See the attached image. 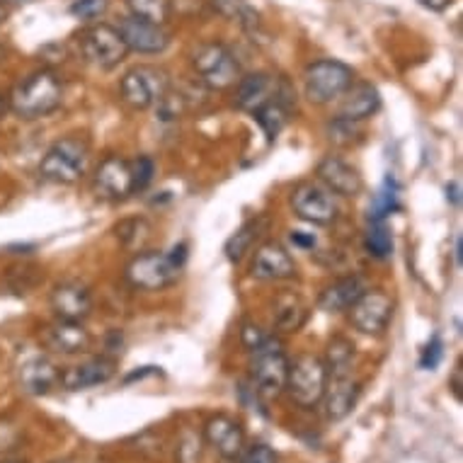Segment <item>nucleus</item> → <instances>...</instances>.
Instances as JSON below:
<instances>
[{
    "label": "nucleus",
    "instance_id": "1",
    "mask_svg": "<svg viewBox=\"0 0 463 463\" xmlns=\"http://www.w3.org/2000/svg\"><path fill=\"white\" fill-rule=\"evenodd\" d=\"M63 83L53 71L42 69L20 80L8 95V109L24 122L42 119L61 107Z\"/></svg>",
    "mask_w": 463,
    "mask_h": 463
},
{
    "label": "nucleus",
    "instance_id": "2",
    "mask_svg": "<svg viewBox=\"0 0 463 463\" xmlns=\"http://www.w3.org/2000/svg\"><path fill=\"white\" fill-rule=\"evenodd\" d=\"M90 165V146L80 137H66L53 141L49 151L42 156L39 175L46 183L73 184L88 173Z\"/></svg>",
    "mask_w": 463,
    "mask_h": 463
},
{
    "label": "nucleus",
    "instance_id": "3",
    "mask_svg": "<svg viewBox=\"0 0 463 463\" xmlns=\"http://www.w3.org/2000/svg\"><path fill=\"white\" fill-rule=\"evenodd\" d=\"M250 376L255 393L265 401H274L287 391L288 359L279 340L267 337L260 347L252 350Z\"/></svg>",
    "mask_w": 463,
    "mask_h": 463
},
{
    "label": "nucleus",
    "instance_id": "4",
    "mask_svg": "<svg viewBox=\"0 0 463 463\" xmlns=\"http://www.w3.org/2000/svg\"><path fill=\"white\" fill-rule=\"evenodd\" d=\"M352 83H354V71L335 59L311 63L304 73V92L313 105L337 102Z\"/></svg>",
    "mask_w": 463,
    "mask_h": 463
},
{
    "label": "nucleus",
    "instance_id": "5",
    "mask_svg": "<svg viewBox=\"0 0 463 463\" xmlns=\"http://www.w3.org/2000/svg\"><path fill=\"white\" fill-rule=\"evenodd\" d=\"M192 66L197 71L199 80L212 88V90H226L241 80V63L236 61V56L231 53L219 42H206L199 44L192 53Z\"/></svg>",
    "mask_w": 463,
    "mask_h": 463
},
{
    "label": "nucleus",
    "instance_id": "6",
    "mask_svg": "<svg viewBox=\"0 0 463 463\" xmlns=\"http://www.w3.org/2000/svg\"><path fill=\"white\" fill-rule=\"evenodd\" d=\"M327 366L316 354H298L294 362H288L287 391L301 408H316L323 401L327 386Z\"/></svg>",
    "mask_w": 463,
    "mask_h": 463
},
{
    "label": "nucleus",
    "instance_id": "7",
    "mask_svg": "<svg viewBox=\"0 0 463 463\" xmlns=\"http://www.w3.org/2000/svg\"><path fill=\"white\" fill-rule=\"evenodd\" d=\"M180 272H183V267L177 265L167 252L146 250L129 260L124 277L131 287L141 288V291H163L180 279Z\"/></svg>",
    "mask_w": 463,
    "mask_h": 463
},
{
    "label": "nucleus",
    "instance_id": "8",
    "mask_svg": "<svg viewBox=\"0 0 463 463\" xmlns=\"http://www.w3.org/2000/svg\"><path fill=\"white\" fill-rule=\"evenodd\" d=\"M78 49L85 61L99 71H112L127 59V44L122 34L112 24H92L80 32L78 37Z\"/></svg>",
    "mask_w": 463,
    "mask_h": 463
},
{
    "label": "nucleus",
    "instance_id": "9",
    "mask_svg": "<svg viewBox=\"0 0 463 463\" xmlns=\"http://www.w3.org/2000/svg\"><path fill=\"white\" fill-rule=\"evenodd\" d=\"M167 90H170V76L158 66H148V63L134 66L119 80L122 99L134 109H148L158 105Z\"/></svg>",
    "mask_w": 463,
    "mask_h": 463
},
{
    "label": "nucleus",
    "instance_id": "10",
    "mask_svg": "<svg viewBox=\"0 0 463 463\" xmlns=\"http://www.w3.org/2000/svg\"><path fill=\"white\" fill-rule=\"evenodd\" d=\"M291 209L297 213L298 219L306 221V223H316V226H327L337 219L340 213V206H337V199L326 184L313 183V180H306V183L297 184L294 192H291Z\"/></svg>",
    "mask_w": 463,
    "mask_h": 463
},
{
    "label": "nucleus",
    "instance_id": "11",
    "mask_svg": "<svg viewBox=\"0 0 463 463\" xmlns=\"http://www.w3.org/2000/svg\"><path fill=\"white\" fill-rule=\"evenodd\" d=\"M393 298L388 297L386 291L366 288L364 294L347 308L350 313V323L357 327L359 333L364 335H383L391 326L393 318Z\"/></svg>",
    "mask_w": 463,
    "mask_h": 463
},
{
    "label": "nucleus",
    "instance_id": "12",
    "mask_svg": "<svg viewBox=\"0 0 463 463\" xmlns=\"http://www.w3.org/2000/svg\"><path fill=\"white\" fill-rule=\"evenodd\" d=\"M92 192L105 202H122L134 194V175L129 160L119 156H107L92 175Z\"/></svg>",
    "mask_w": 463,
    "mask_h": 463
},
{
    "label": "nucleus",
    "instance_id": "13",
    "mask_svg": "<svg viewBox=\"0 0 463 463\" xmlns=\"http://www.w3.org/2000/svg\"><path fill=\"white\" fill-rule=\"evenodd\" d=\"M39 342L44 345L49 352L56 354H83L92 347V335L83 327V323L76 320H61L56 318L52 323L39 327Z\"/></svg>",
    "mask_w": 463,
    "mask_h": 463
},
{
    "label": "nucleus",
    "instance_id": "14",
    "mask_svg": "<svg viewBox=\"0 0 463 463\" xmlns=\"http://www.w3.org/2000/svg\"><path fill=\"white\" fill-rule=\"evenodd\" d=\"M287 88L284 80L269 73H250V76L241 78L236 83V92H233V105L243 112L255 114L262 105L272 102L274 98H279L281 90Z\"/></svg>",
    "mask_w": 463,
    "mask_h": 463
},
{
    "label": "nucleus",
    "instance_id": "15",
    "mask_svg": "<svg viewBox=\"0 0 463 463\" xmlns=\"http://www.w3.org/2000/svg\"><path fill=\"white\" fill-rule=\"evenodd\" d=\"M49 304H52V311L56 318L83 323L92 311V294L83 281L69 279L53 287Z\"/></svg>",
    "mask_w": 463,
    "mask_h": 463
},
{
    "label": "nucleus",
    "instance_id": "16",
    "mask_svg": "<svg viewBox=\"0 0 463 463\" xmlns=\"http://www.w3.org/2000/svg\"><path fill=\"white\" fill-rule=\"evenodd\" d=\"M124 44L137 53H163L170 46V32L163 24L146 23L138 17H127L119 27Z\"/></svg>",
    "mask_w": 463,
    "mask_h": 463
},
{
    "label": "nucleus",
    "instance_id": "17",
    "mask_svg": "<svg viewBox=\"0 0 463 463\" xmlns=\"http://www.w3.org/2000/svg\"><path fill=\"white\" fill-rule=\"evenodd\" d=\"M316 175H318L320 184H326L327 190L337 197H357L364 187V180L359 175L357 167H352L340 156H326L318 163Z\"/></svg>",
    "mask_w": 463,
    "mask_h": 463
},
{
    "label": "nucleus",
    "instance_id": "18",
    "mask_svg": "<svg viewBox=\"0 0 463 463\" xmlns=\"http://www.w3.org/2000/svg\"><path fill=\"white\" fill-rule=\"evenodd\" d=\"M362 388L352 373H330L327 376L326 393H323V402H326V415L333 422H340L354 411V405L359 401Z\"/></svg>",
    "mask_w": 463,
    "mask_h": 463
},
{
    "label": "nucleus",
    "instance_id": "19",
    "mask_svg": "<svg viewBox=\"0 0 463 463\" xmlns=\"http://www.w3.org/2000/svg\"><path fill=\"white\" fill-rule=\"evenodd\" d=\"M250 274L260 281H281L291 279L297 274V262L288 255V250L279 243L260 245L255 260L250 265Z\"/></svg>",
    "mask_w": 463,
    "mask_h": 463
},
{
    "label": "nucleus",
    "instance_id": "20",
    "mask_svg": "<svg viewBox=\"0 0 463 463\" xmlns=\"http://www.w3.org/2000/svg\"><path fill=\"white\" fill-rule=\"evenodd\" d=\"M114 373H117V359L102 354V357L88 359L83 364L69 366L61 373L59 383H63L66 391H85V388L102 386L107 381H112Z\"/></svg>",
    "mask_w": 463,
    "mask_h": 463
},
{
    "label": "nucleus",
    "instance_id": "21",
    "mask_svg": "<svg viewBox=\"0 0 463 463\" xmlns=\"http://www.w3.org/2000/svg\"><path fill=\"white\" fill-rule=\"evenodd\" d=\"M204 437L223 458H228V461L238 458L241 451L245 449L243 427H241L238 420L228 418V415H216V418L209 420L204 427Z\"/></svg>",
    "mask_w": 463,
    "mask_h": 463
},
{
    "label": "nucleus",
    "instance_id": "22",
    "mask_svg": "<svg viewBox=\"0 0 463 463\" xmlns=\"http://www.w3.org/2000/svg\"><path fill=\"white\" fill-rule=\"evenodd\" d=\"M381 107L379 90L369 83H352L347 92L342 95V102L337 107V117L335 119H345V122H362L376 114Z\"/></svg>",
    "mask_w": 463,
    "mask_h": 463
},
{
    "label": "nucleus",
    "instance_id": "23",
    "mask_svg": "<svg viewBox=\"0 0 463 463\" xmlns=\"http://www.w3.org/2000/svg\"><path fill=\"white\" fill-rule=\"evenodd\" d=\"M17 379H20V388H23L24 393L46 395L56 383H59L61 372H59L49 359L37 354V357L24 359L23 366H20V372H17Z\"/></svg>",
    "mask_w": 463,
    "mask_h": 463
},
{
    "label": "nucleus",
    "instance_id": "24",
    "mask_svg": "<svg viewBox=\"0 0 463 463\" xmlns=\"http://www.w3.org/2000/svg\"><path fill=\"white\" fill-rule=\"evenodd\" d=\"M364 291L366 287L364 281H362V277H357V274H347V277L335 279L333 284H327V287L320 291L318 306L327 313H342L347 311Z\"/></svg>",
    "mask_w": 463,
    "mask_h": 463
},
{
    "label": "nucleus",
    "instance_id": "25",
    "mask_svg": "<svg viewBox=\"0 0 463 463\" xmlns=\"http://www.w3.org/2000/svg\"><path fill=\"white\" fill-rule=\"evenodd\" d=\"M267 231V219L265 216H255V219L245 221L243 226L238 228L233 236L228 238L226 243V258L231 262H243L245 255L255 248L260 238L265 236Z\"/></svg>",
    "mask_w": 463,
    "mask_h": 463
},
{
    "label": "nucleus",
    "instance_id": "26",
    "mask_svg": "<svg viewBox=\"0 0 463 463\" xmlns=\"http://www.w3.org/2000/svg\"><path fill=\"white\" fill-rule=\"evenodd\" d=\"M308 318V308L298 297H281L274 308V327L279 333H298Z\"/></svg>",
    "mask_w": 463,
    "mask_h": 463
},
{
    "label": "nucleus",
    "instance_id": "27",
    "mask_svg": "<svg viewBox=\"0 0 463 463\" xmlns=\"http://www.w3.org/2000/svg\"><path fill=\"white\" fill-rule=\"evenodd\" d=\"M255 119L267 134V138H277L279 131L288 124V107H287V88L281 90L279 98H274L272 102H267L255 112Z\"/></svg>",
    "mask_w": 463,
    "mask_h": 463
},
{
    "label": "nucleus",
    "instance_id": "28",
    "mask_svg": "<svg viewBox=\"0 0 463 463\" xmlns=\"http://www.w3.org/2000/svg\"><path fill=\"white\" fill-rule=\"evenodd\" d=\"M216 5H219V10L223 15L231 17V20H236L248 34L260 37V32H262V20H260L258 13H255L245 0H216Z\"/></svg>",
    "mask_w": 463,
    "mask_h": 463
},
{
    "label": "nucleus",
    "instance_id": "29",
    "mask_svg": "<svg viewBox=\"0 0 463 463\" xmlns=\"http://www.w3.org/2000/svg\"><path fill=\"white\" fill-rule=\"evenodd\" d=\"M131 17L146 20V23L165 24L173 13V3L170 0H127Z\"/></svg>",
    "mask_w": 463,
    "mask_h": 463
},
{
    "label": "nucleus",
    "instance_id": "30",
    "mask_svg": "<svg viewBox=\"0 0 463 463\" xmlns=\"http://www.w3.org/2000/svg\"><path fill=\"white\" fill-rule=\"evenodd\" d=\"M354 359V345L347 337H333L327 342V373H350Z\"/></svg>",
    "mask_w": 463,
    "mask_h": 463
},
{
    "label": "nucleus",
    "instance_id": "31",
    "mask_svg": "<svg viewBox=\"0 0 463 463\" xmlns=\"http://www.w3.org/2000/svg\"><path fill=\"white\" fill-rule=\"evenodd\" d=\"M364 245L366 252L376 260H386L393 252V236H391V231L383 221H372V226L366 231Z\"/></svg>",
    "mask_w": 463,
    "mask_h": 463
},
{
    "label": "nucleus",
    "instance_id": "32",
    "mask_svg": "<svg viewBox=\"0 0 463 463\" xmlns=\"http://www.w3.org/2000/svg\"><path fill=\"white\" fill-rule=\"evenodd\" d=\"M117 238H119L122 245H127V248H141V245L151 238V226H148L144 219L122 221V223L117 226Z\"/></svg>",
    "mask_w": 463,
    "mask_h": 463
},
{
    "label": "nucleus",
    "instance_id": "33",
    "mask_svg": "<svg viewBox=\"0 0 463 463\" xmlns=\"http://www.w3.org/2000/svg\"><path fill=\"white\" fill-rule=\"evenodd\" d=\"M398 209V194H395V187L391 184V180L383 183L379 192H376V197H373V204L369 209V219L372 221H383L386 216Z\"/></svg>",
    "mask_w": 463,
    "mask_h": 463
},
{
    "label": "nucleus",
    "instance_id": "34",
    "mask_svg": "<svg viewBox=\"0 0 463 463\" xmlns=\"http://www.w3.org/2000/svg\"><path fill=\"white\" fill-rule=\"evenodd\" d=\"M131 175H134V192H144L156 175L153 160L148 156H138L137 160H131Z\"/></svg>",
    "mask_w": 463,
    "mask_h": 463
},
{
    "label": "nucleus",
    "instance_id": "35",
    "mask_svg": "<svg viewBox=\"0 0 463 463\" xmlns=\"http://www.w3.org/2000/svg\"><path fill=\"white\" fill-rule=\"evenodd\" d=\"M177 458L180 463H199L202 458V437L194 432H184L180 447H177Z\"/></svg>",
    "mask_w": 463,
    "mask_h": 463
},
{
    "label": "nucleus",
    "instance_id": "36",
    "mask_svg": "<svg viewBox=\"0 0 463 463\" xmlns=\"http://www.w3.org/2000/svg\"><path fill=\"white\" fill-rule=\"evenodd\" d=\"M107 0H76L71 5V13L78 17V20H85V23H92L98 17L105 15Z\"/></svg>",
    "mask_w": 463,
    "mask_h": 463
},
{
    "label": "nucleus",
    "instance_id": "37",
    "mask_svg": "<svg viewBox=\"0 0 463 463\" xmlns=\"http://www.w3.org/2000/svg\"><path fill=\"white\" fill-rule=\"evenodd\" d=\"M20 447V430L17 425L8 422V420H0V456L13 454Z\"/></svg>",
    "mask_w": 463,
    "mask_h": 463
},
{
    "label": "nucleus",
    "instance_id": "38",
    "mask_svg": "<svg viewBox=\"0 0 463 463\" xmlns=\"http://www.w3.org/2000/svg\"><path fill=\"white\" fill-rule=\"evenodd\" d=\"M238 463H277V454L267 444H252L241 451Z\"/></svg>",
    "mask_w": 463,
    "mask_h": 463
},
{
    "label": "nucleus",
    "instance_id": "39",
    "mask_svg": "<svg viewBox=\"0 0 463 463\" xmlns=\"http://www.w3.org/2000/svg\"><path fill=\"white\" fill-rule=\"evenodd\" d=\"M441 357H444V345L441 340L434 335L432 340L427 342V347L422 350V357H420V366L422 369H434V366H439Z\"/></svg>",
    "mask_w": 463,
    "mask_h": 463
},
{
    "label": "nucleus",
    "instance_id": "40",
    "mask_svg": "<svg viewBox=\"0 0 463 463\" xmlns=\"http://www.w3.org/2000/svg\"><path fill=\"white\" fill-rule=\"evenodd\" d=\"M265 340H267V335L262 333L258 326H245L243 327V342H245V347H248L250 352L255 350V347H260V345H262Z\"/></svg>",
    "mask_w": 463,
    "mask_h": 463
},
{
    "label": "nucleus",
    "instance_id": "41",
    "mask_svg": "<svg viewBox=\"0 0 463 463\" xmlns=\"http://www.w3.org/2000/svg\"><path fill=\"white\" fill-rule=\"evenodd\" d=\"M291 241L301 248H313L316 245V236L313 233H306V231H291Z\"/></svg>",
    "mask_w": 463,
    "mask_h": 463
},
{
    "label": "nucleus",
    "instance_id": "42",
    "mask_svg": "<svg viewBox=\"0 0 463 463\" xmlns=\"http://www.w3.org/2000/svg\"><path fill=\"white\" fill-rule=\"evenodd\" d=\"M451 3H454V0H422V5H427L430 10H437V13L447 10Z\"/></svg>",
    "mask_w": 463,
    "mask_h": 463
},
{
    "label": "nucleus",
    "instance_id": "43",
    "mask_svg": "<svg viewBox=\"0 0 463 463\" xmlns=\"http://www.w3.org/2000/svg\"><path fill=\"white\" fill-rule=\"evenodd\" d=\"M5 109H8V98H5V95H0V119H3Z\"/></svg>",
    "mask_w": 463,
    "mask_h": 463
},
{
    "label": "nucleus",
    "instance_id": "44",
    "mask_svg": "<svg viewBox=\"0 0 463 463\" xmlns=\"http://www.w3.org/2000/svg\"><path fill=\"white\" fill-rule=\"evenodd\" d=\"M5 17H8V10H5V5H3V0H0V24L5 23Z\"/></svg>",
    "mask_w": 463,
    "mask_h": 463
},
{
    "label": "nucleus",
    "instance_id": "45",
    "mask_svg": "<svg viewBox=\"0 0 463 463\" xmlns=\"http://www.w3.org/2000/svg\"><path fill=\"white\" fill-rule=\"evenodd\" d=\"M3 3H10V5H27L32 0H3Z\"/></svg>",
    "mask_w": 463,
    "mask_h": 463
},
{
    "label": "nucleus",
    "instance_id": "46",
    "mask_svg": "<svg viewBox=\"0 0 463 463\" xmlns=\"http://www.w3.org/2000/svg\"><path fill=\"white\" fill-rule=\"evenodd\" d=\"M3 56H5V49H3V44H0V61H3Z\"/></svg>",
    "mask_w": 463,
    "mask_h": 463
},
{
    "label": "nucleus",
    "instance_id": "47",
    "mask_svg": "<svg viewBox=\"0 0 463 463\" xmlns=\"http://www.w3.org/2000/svg\"><path fill=\"white\" fill-rule=\"evenodd\" d=\"M0 463H23V461H0Z\"/></svg>",
    "mask_w": 463,
    "mask_h": 463
}]
</instances>
